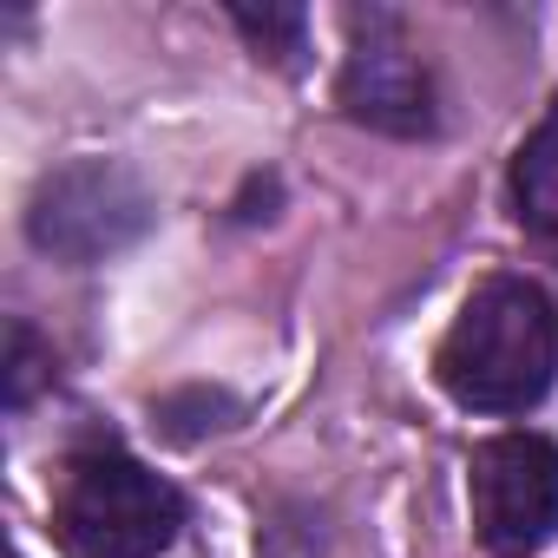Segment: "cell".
Instances as JSON below:
<instances>
[{"label":"cell","mask_w":558,"mask_h":558,"mask_svg":"<svg viewBox=\"0 0 558 558\" xmlns=\"http://www.w3.org/2000/svg\"><path fill=\"white\" fill-rule=\"evenodd\" d=\"M558 375V310L525 276H486L434 349V381L466 414H525Z\"/></svg>","instance_id":"6da1fadb"},{"label":"cell","mask_w":558,"mask_h":558,"mask_svg":"<svg viewBox=\"0 0 558 558\" xmlns=\"http://www.w3.org/2000/svg\"><path fill=\"white\" fill-rule=\"evenodd\" d=\"M184 532V493L132 460L125 447L99 440L66 453L53 486V538L66 558H158Z\"/></svg>","instance_id":"7a4b0ae2"},{"label":"cell","mask_w":558,"mask_h":558,"mask_svg":"<svg viewBox=\"0 0 558 558\" xmlns=\"http://www.w3.org/2000/svg\"><path fill=\"white\" fill-rule=\"evenodd\" d=\"M158 204L151 191L112 165V158H73L60 171H47L27 197V243L53 263H106L119 250H132L145 230H151Z\"/></svg>","instance_id":"3957f363"},{"label":"cell","mask_w":558,"mask_h":558,"mask_svg":"<svg viewBox=\"0 0 558 558\" xmlns=\"http://www.w3.org/2000/svg\"><path fill=\"white\" fill-rule=\"evenodd\" d=\"M473 532L493 558H525L558 538V440L493 434L466 460Z\"/></svg>","instance_id":"277c9868"},{"label":"cell","mask_w":558,"mask_h":558,"mask_svg":"<svg viewBox=\"0 0 558 558\" xmlns=\"http://www.w3.org/2000/svg\"><path fill=\"white\" fill-rule=\"evenodd\" d=\"M336 106L388 138H434V80L427 60L414 53L401 14L388 8H349V60L336 80Z\"/></svg>","instance_id":"5b68a950"},{"label":"cell","mask_w":558,"mask_h":558,"mask_svg":"<svg viewBox=\"0 0 558 558\" xmlns=\"http://www.w3.org/2000/svg\"><path fill=\"white\" fill-rule=\"evenodd\" d=\"M512 217L538 236H558V99L512 158Z\"/></svg>","instance_id":"8992f818"},{"label":"cell","mask_w":558,"mask_h":558,"mask_svg":"<svg viewBox=\"0 0 558 558\" xmlns=\"http://www.w3.org/2000/svg\"><path fill=\"white\" fill-rule=\"evenodd\" d=\"M230 21H236V34L250 40V53H256V60H276V66H296L303 47H310V14H303V8H283V0H263V8L230 0Z\"/></svg>","instance_id":"52a82bcc"},{"label":"cell","mask_w":558,"mask_h":558,"mask_svg":"<svg viewBox=\"0 0 558 558\" xmlns=\"http://www.w3.org/2000/svg\"><path fill=\"white\" fill-rule=\"evenodd\" d=\"M47 368H53V355L40 349V336H34L27 323H14V329H8V408H14V414L34 401V388L47 381Z\"/></svg>","instance_id":"ba28073f"}]
</instances>
